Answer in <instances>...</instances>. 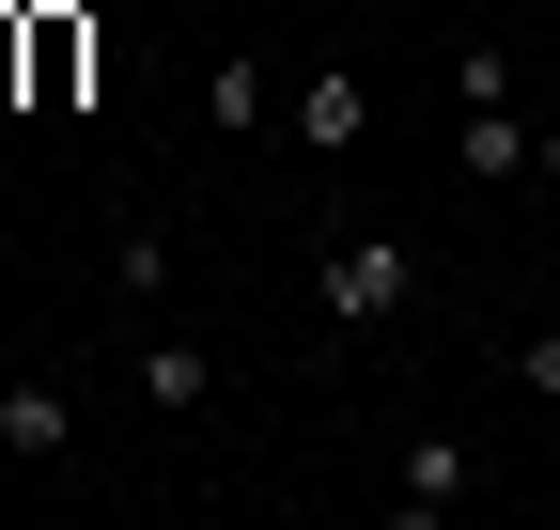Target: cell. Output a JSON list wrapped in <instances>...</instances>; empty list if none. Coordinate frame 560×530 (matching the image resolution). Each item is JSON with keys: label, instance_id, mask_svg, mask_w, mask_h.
<instances>
[{"label": "cell", "instance_id": "obj_1", "mask_svg": "<svg viewBox=\"0 0 560 530\" xmlns=\"http://www.w3.org/2000/svg\"><path fill=\"white\" fill-rule=\"evenodd\" d=\"M312 312L342 327V344H374V327H405V312H420V234H342V250L312 265Z\"/></svg>", "mask_w": 560, "mask_h": 530}, {"label": "cell", "instance_id": "obj_2", "mask_svg": "<svg viewBox=\"0 0 560 530\" xmlns=\"http://www.w3.org/2000/svg\"><path fill=\"white\" fill-rule=\"evenodd\" d=\"M0 469H32V484L79 469V390L62 375H0Z\"/></svg>", "mask_w": 560, "mask_h": 530}, {"label": "cell", "instance_id": "obj_3", "mask_svg": "<svg viewBox=\"0 0 560 530\" xmlns=\"http://www.w3.org/2000/svg\"><path fill=\"white\" fill-rule=\"evenodd\" d=\"M467 484H482V469H467V437H436V422H420V437L389 452V515H405V530H436V515H467Z\"/></svg>", "mask_w": 560, "mask_h": 530}, {"label": "cell", "instance_id": "obj_4", "mask_svg": "<svg viewBox=\"0 0 560 530\" xmlns=\"http://www.w3.org/2000/svg\"><path fill=\"white\" fill-rule=\"evenodd\" d=\"M280 125H296L312 157H359V141H374V94H359V62H327V79H296V110H280Z\"/></svg>", "mask_w": 560, "mask_h": 530}, {"label": "cell", "instance_id": "obj_5", "mask_svg": "<svg viewBox=\"0 0 560 530\" xmlns=\"http://www.w3.org/2000/svg\"><path fill=\"white\" fill-rule=\"evenodd\" d=\"M452 157H467V187H529V110H514V94H467Z\"/></svg>", "mask_w": 560, "mask_h": 530}, {"label": "cell", "instance_id": "obj_6", "mask_svg": "<svg viewBox=\"0 0 560 530\" xmlns=\"http://www.w3.org/2000/svg\"><path fill=\"white\" fill-rule=\"evenodd\" d=\"M140 406H156V422H202V406H219V359H202L187 327H156V344H140Z\"/></svg>", "mask_w": 560, "mask_h": 530}, {"label": "cell", "instance_id": "obj_7", "mask_svg": "<svg viewBox=\"0 0 560 530\" xmlns=\"http://www.w3.org/2000/svg\"><path fill=\"white\" fill-rule=\"evenodd\" d=\"M109 297H140V312L172 297V234H156V219H125V234H109Z\"/></svg>", "mask_w": 560, "mask_h": 530}, {"label": "cell", "instance_id": "obj_8", "mask_svg": "<svg viewBox=\"0 0 560 530\" xmlns=\"http://www.w3.org/2000/svg\"><path fill=\"white\" fill-rule=\"evenodd\" d=\"M79 62H94V32H79V16H32V79H47V94H79Z\"/></svg>", "mask_w": 560, "mask_h": 530}, {"label": "cell", "instance_id": "obj_9", "mask_svg": "<svg viewBox=\"0 0 560 530\" xmlns=\"http://www.w3.org/2000/svg\"><path fill=\"white\" fill-rule=\"evenodd\" d=\"M249 125H280V110H265V62L219 47V141H249Z\"/></svg>", "mask_w": 560, "mask_h": 530}, {"label": "cell", "instance_id": "obj_10", "mask_svg": "<svg viewBox=\"0 0 560 530\" xmlns=\"http://www.w3.org/2000/svg\"><path fill=\"white\" fill-rule=\"evenodd\" d=\"M514 390H545V406H560V327H514V359H499Z\"/></svg>", "mask_w": 560, "mask_h": 530}, {"label": "cell", "instance_id": "obj_11", "mask_svg": "<svg viewBox=\"0 0 560 530\" xmlns=\"http://www.w3.org/2000/svg\"><path fill=\"white\" fill-rule=\"evenodd\" d=\"M529 187H560V125H529Z\"/></svg>", "mask_w": 560, "mask_h": 530}]
</instances>
